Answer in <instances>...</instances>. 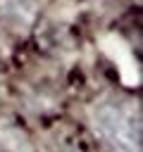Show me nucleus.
<instances>
[{
	"mask_svg": "<svg viewBox=\"0 0 143 152\" xmlns=\"http://www.w3.org/2000/svg\"><path fill=\"white\" fill-rule=\"evenodd\" d=\"M98 140L110 152H141V109L119 97H100L88 109Z\"/></svg>",
	"mask_w": 143,
	"mask_h": 152,
	"instance_id": "f257e3e1",
	"label": "nucleus"
},
{
	"mask_svg": "<svg viewBox=\"0 0 143 152\" xmlns=\"http://www.w3.org/2000/svg\"><path fill=\"white\" fill-rule=\"evenodd\" d=\"M36 14H38L36 0H0V17L5 19V24L19 31L31 28V24L36 21Z\"/></svg>",
	"mask_w": 143,
	"mask_h": 152,
	"instance_id": "f03ea898",
	"label": "nucleus"
}]
</instances>
